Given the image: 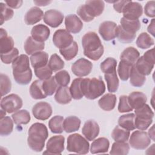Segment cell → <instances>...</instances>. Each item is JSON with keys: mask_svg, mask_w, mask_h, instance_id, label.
I'll return each instance as SVG.
<instances>
[{"mask_svg": "<svg viewBox=\"0 0 155 155\" xmlns=\"http://www.w3.org/2000/svg\"><path fill=\"white\" fill-rule=\"evenodd\" d=\"M82 45L84 55L93 61L99 60L104 54V46L95 32L85 33L82 38Z\"/></svg>", "mask_w": 155, "mask_h": 155, "instance_id": "obj_1", "label": "cell"}, {"mask_svg": "<svg viewBox=\"0 0 155 155\" xmlns=\"http://www.w3.org/2000/svg\"><path fill=\"white\" fill-rule=\"evenodd\" d=\"M57 84L60 86H67L70 82V76L66 70H61L54 75Z\"/></svg>", "mask_w": 155, "mask_h": 155, "instance_id": "obj_52", "label": "cell"}, {"mask_svg": "<svg viewBox=\"0 0 155 155\" xmlns=\"http://www.w3.org/2000/svg\"><path fill=\"white\" fill-rule=\"evenodd\" d=\"M81 120L76 116H68L64 120V130L66 133H70L78 131L81 126Z\"/></svg>", "mask_w": 155, "mask_h": 155, "instance_id": "obj_31", "label": "cell"}, {"mask_svg": "<svg viewBox=\"0 0 155 155\" xmlns=\"http://www.w3.org/2000/svg\"><path fill=\"white\" fill-rule=\"evenodd\" d=\"M19 56V50L14 48L10 51L7 53H1V59L5 64L13 63V61Z\"/></svg>", "mask_w": 155, "mask_h": 155, "instance_id": "obj_53", "label": "cell"}, {"mask_svg": "<svg viewBox=\"0 0 155 155\" xmlns=\"http://www.w3.org/2000/svg\"><path fill=\"white\" fill-rule=\"evenodd\" d=\"M120 27L126 31L136 34L140 28V22L139 19L131 20L122 17L120 21Z\"/></svg>", "mask_w": 155, "mask_h": 155, "instance_id": "obj_28", "label": "cell"}, {"mask_svg": "<svg viewBox=\"0 0 155 155\" xmlns=\"http://www.w3.org/2000/svg\"><path fill=\"white\" fill-rule=\"evenodd\" d=\"M136 36V34L128 33L125 31L120 25H117L116 29V37L118 41L121 43H130L134 40Z\"/></svg>", "mask_w": 155, "mask_h": 155, "instance_id": "obj_43", "label": "cell"}, {"mask_svg": "<svg viewBox=\"0 0 155 155\" xmlns=\"http://www.w3.org/2000/svg\"><path fill=\"white\" fill-rule=\"evenodd\" d=\"M128 101L130 105L133 109H137L146 104L147 101V96L140 91H133L128 96Z\"/></svg>", "mask_w": 155, "mask_h": 155, "instance_id": "obj_20", "label": "cell"}, {"mask_svg": "<svg viewBox=\"0 0 155 155\" xmlns=\"http://www.w3.org/2000/svg\"><path fill=\"white\" fill-rule=\"evenodd\" d=\"M48 136L47 128L44 124L34 123L28 131L27 143L28 147L34 151H41L44 149Z\"/></svg>", "mask_w": 155, "mask_h": 155, "instance_id": "obj_2", "label": "cell"}, {"mask_svg": "<svg viewBox=\"0 0 155 155\" xmlns=\"http://www.w3.org/2000/svg\"><path fill=\"white\" fill-rule=\"evenodd\" d=\"M81 86L84 96L90 100L96 99L102 96L105 91L104 81L97 78L82 79Z\"/></svg>", "mask_w": 155, "mask_h": 155, "instance_id": "obj_4", "label": "cell"}, {"mask_svg": "<svg viewBox=\"0 0 155 155\" xmlns=\"http://www.w3.org/2000/svg\"><path fill=\"white\" fill-rule=\"evenodd\" d=\"M151 143V139L148 133L142 130L133 132L129 139L130 145L136 150H145Z\"/></svg>", "mask_w": 155, "mask_h": 155, "instance_id": "obj_7", "label": "cell"}, {"mask_svg": "<svg viewBox=\"0 0 155 155\" xmlns=\"http://www.w3.org/2000/svg\"><path fill=\"white\" fill-rule=\"evenodd\" d=\"M45 47L44 42H39L34 40L31 36H28L24 45V48L25 53L28 54H33L36 52L41 51Z\"/></svg>", "mask_w": 155, "mask_h": 155, "instance_id": "obj_23", "label": "cell"}, {"mask_svg": "<svg viewBox=\"0 0 155 155\" xmlns=\"http://www.w3.org/2000/svg\"><path fill=\"white\" fill-rule=\"evenodd\" d=\"M50 34L49 28L44 24H38L35 25L31 31L32 38L39 42H44L47 41Z\"/></svg>", "mask_w": 155, "mask_h": 155, "instance_id": "obj_18", "label": "cell"}, {"mask_svg": "<svg viewBox=\"0 0 155 155\" xmlns=\"http://www.w3.org/2000/svg\"><path fill=\"white\" fill-rule=\"evenodd\" d=\"M123 17L131 20L138 19L143 13L142 6L137 2L128 1L122 11Z\"/></svg>", "mask_w": 155, "mask_h": 155, "instance_id": "obj_10", "label": "cell"}, {"mask_svg": "<svg viewBox=\"0 0 155 155\" xmlns=\"http://www.w3.org/2000/svg\"><path fill=\"white\" fill-rule=\"evenodd\" d=\"M32 114L33 116L38 120H47L52 114L51 106L46 102H38L32 108Z\"/></svg>", "mask_w": 155, "mask_h": 155, "instance_id": "obj_13", "label": "cell"}, {"mask_svg": "<svg viewBox=\"0 0 155 155\" xmlns=\"http://www.w3.org/2000/svg\"><path fill=\"white\" fill-rule=\"evenodd\" d=\"M104 78L107 82L108 91L110 93L116 92L119 85V81L117 76L116 71L111 73L105 74Z\"/></svg>", "mask_w": 155, "mask_h": 155, "instance_id": "obj_35", "label": "cell"}, {"mask_svg": "<svg viewBox=\"0 0 155 155\" xmlns=\"http://www.w3.org/2000/svg\"><path fill=\"white\" fill-rule=\"evenodd\" d=\"M130 150V145L127 142H115L113 143L111 150L110 152L111 154H127Z\"/></svg>", "mask_w": 155, "mask_h": 155, "instance_id": "obj_45", "label": "cell"}, {"mask_svg": "<svg viewBox=\"0 0 155 155\" xmlns=\"http://www.w3.org/2000/svg\"><path fill=\"white\" fill-rule=\"evenodd\" d=\"M5 114H6V111H5L4 110L1 109V119H2L4 117H5Z\"/></svg>", "mask_w": 155, "mask_h": 155, "instance_id": "obj_63", "label": "cell"}, {"mask_svg": "<svg viewBox=\"0 0 155 155\" xmlns=\"http://www.w3.org/2000/svg\"><path fill=\"white\" fill-rule=\"evenodd\" d=\"M42 81L39 79L33 81L30 87V94L31 97L34 99H42L47 97L44 93L42 87Z\"/></svg>", "mask_w": 155, "mask_h": 155, "instance_id": "obj_30", "label": "cell"}, {"mask_svg": "<svg viewBox=\"0 0 155 155\" xmlns=\"http://www.w3.org/2000/svg\"><path fill=\"white\" fill-rule=\"evenodd\" d=\"M100 131L98 124L94 120H88L84 124L82 133L85 137L90 141L93 140L99 134Z\"/></svg>", "mask_w": 155, "mask_h": 155, "instance_id": "obj_16", "label": "cell"}, {"mask_svg": "<svg viewBox=\"0 0 155 155\" xmlns=\"http://www.w3.org/2000/svg\"><path fill=\"white\" fill-rule=\"evenodd\" d=\"M132 67V65L127 63L125 61H120L117 68V73L120 79L122 81H125L128 79Z\"/></svg>", "mask_w": 155, "mask_h": 155, "instance_id": "obj_44", "label": "cell"}, {"mask_svg": "<svg viewBox=\"0 0 155 155\" xmlns=\"http://www.w3.org/2000/svg\"><path fill=\"white\" fill-rule=\"evenodd\" d=\"M44 16L42 10L38 7H31L26 13L24 21L27 25H34L39 22Z\"/></svg>", "mask_w": 155, "mask_h": 155, "instance_id": "obj_21", "label": "cell"}, {"mask_svg": "<svg viewBox=\"0 0 155 155\" xmlns=\"http://www.w3.org/2000/svg\"><path fill=\"white\" fill-rule=\"evenodd\" d=\"M48 65L53 71H57L64 67V61L56 53L52 54L48 62Z\"/></svg>", "mask_w": 155, "mask_h": 155, "instance_id": "obj_48", "label": "cell"}, {"mask_svg": "<svg viewBox=\"0 0 155 155\" xmlns=\"http://www.w3.org/2000/svg\"><path fill=\"white\" fill-rule=\"evenodd\" d=\"M93 68V64L85 58H80L71 65V71L78 77H84L88 75Z\"/></svg>", "mask_w": 155, "mask_h": 155, "instance_id": "obj_11", "label": "cell"}, {"mask_svg": "<svg viewBox=\"0 0 155 155\" xmlns=\"http://www.w3.org/2000/svg\"><path fill=\"white\" fill-rule=\"evenodd\" d=\"M116 96L112 93H107L104 95L98 101L99 107L105 111L113 110L116 104Z\"/></svg>", "mask_w": 155, "mask_h": 155, "instance_id": "obj_26", "label": "cell"}, {"mask_svg": "<svg viewBox=\"0 0 155 155\" xmlns=\"http://www.w3.org/2000/svg\"><path fill=\"white\" fill-rule=\"evenodd\" d=\"M0 84H1V95L3 96L8 94L12 89V82L8 76L3 73L0 75Z\"/></svg>", "mask_w": 155, "mask_h": 155, "instance_id": "obj_49", "label": "cell"}, {"mask_svg": "<svg viewBox=\"0 0 155 155\" xmlns=\"http://www.w3.org/2000/svg\"><path fill=\"white\" fill-rule=\"evenodd\" d=\"M13 129V122L8 116H5L1 119L0 134L2 136H7L10 134Z\"/></svg>", "mask_w": 155, "mask_h": 155, "instance_id": "obj_41", "label": "cell"}, {"mask_svg": "<svg viewBox=\"0 0 155 155\" xmlns=\"http://www.w3.org/2000/svg\"><path fill=\"white\" fill-rule=\"evenodd\" d=\"M30 62L34 68H40L48 65V54L45 51H38L31 54Z\"/></svg>", "mask_w": 155, "mask_h": 155, "instance_id": "obj_27", "label": "cell"}, {"mask_svg": "<svg viewBox=\"0 0 155 155\" xmlns=\"http://www.w3.org/2000/svg\"><path fill=\"white\" fill-rule=\"evenodd\" d=\"M73 36L66 30L59 29L53 36V42L58 48H64L69 46L73 42Z\"/></svg>", "mask_w": 155, "mask_h": 155, "instance_id": "obj_9", "label": "cell"}, {"mask_svg": "<svg viewBox=\"0 0 155 155\" xmlns=\"http://www.w3.org/2000/svg\"><path fill=\"white\" fill-rule=\"evenodd\" d=\"M133 108L128 103V96L126 95H122L119 97V102L118 105V111L120 113H126L131 111Z\"/></svg>", "mask_w": 155, "mask_h": 155, "instance_id": "obj_54", "label": "cell"}, {"mask_svg": "<svg viewBox=\"0 0 155 155\" xmlns=\"http://www.w3.org/2000/svg\"><path fill=\"white\" fill-rule=\"evenodd\" d=\"M135 114L136 117L147 120L153 119L154 116V114L150 107L146 104L140 108L136 109Z\"/></svg>", "mask_w": 155, "mask_h": 155, "instance_id": "obj_46", "label": "cell"}, {"mask_svg": "<svg viewBox=\"0 0 155 155\" xmlns=\"http://www.w3.org/2000/svg\"><path fill=\"white\" fill-rule=\"evenodd\" d=\"M65 25L67 31L75 34L82 29L83 23L76 15H69L65 17Z\"/></svg>", "mask_w": 155, "mask_h": 155, "instance_id": "obj_17", "label": "cell"}, {"mask_svg": "<svg viewBox=\"0 0 155 155\" xmlns=\"http://www.w3.org/2000/svg\"><path fill=\"white\" fill-rule=\"evenodd\" d=\"M82 80V78H81L74 79L70 85V94L71 95L72 98H73L75 100H79L82 99L84 96L81 86Z\"/></svg>", "mask_w": 155, "mask_h": 155, "instance_id": "obj_40", "label": "cell"}, {"mask_svg": "<svg viewBox=\"0 0 155 155\" xmlns=\"http://www.w3.org/2000/svg\"><path fill=\"white\" fill-rule=\"evenodd\" d=\"M22 100L16 94H10L1 101V108L8 113H15L22 107Z\"/></svg>", "mask_w": 155, "mask_h": 155, "instance_id": "obj_8", "label": "cell"}, {"mask_svg": "<svg viewBox=\"0 0 155 155\" xmlns=\"http://www.w3.org/2000/svg\"><path fill=\"white\" fill-rule=\"evenodd\" d=\"M130 82L131 85L136 87H140L143 85L146 81L145 76L140 74L136 68L135 65H133L130 74Z\"/></svg>", "mask_w": 155, "mask_h": 155, "instance_id": "obj_32", "label": "cell"}, {"mask_svg": "<svg viewBox=\"0 0 155 155\" xmlns=\"http://www.w3.org/2000/svg\"><path fill=\"white\" fill-rule=\"evenodd\" d=\"M105 4L103 1H87L85 4L79 6L77 14L85 22H88L104 12Z\"/></svg>", "mask_w": 155, "mask_h": 155, "instance_id": "obj_5", "label": "cell"}, {"mask_svg": "<svg viewBox=\"0 0 155 155\" xmlns=\"http://www.w3.org/2000/svg\"><path fill=\"white\" fill-rule=\"evenodd\" d=\"M64 117L61 116H55L48 122V127L50 131L54 134H59L63 132Z\"/></svg>", "mask_w": 155, "mask_h": 155, "instance_id": "obj_34", "label": "cell"}, {"mask_svg": "<svg viewBox=\"0 0 155 155\" xmlns=\"http://www.w3.org/2000/svg\"><path fill=\"white\" fill-rule=\"evenodd\" d=\"M35 74L41 81H44L52 76L53 71L50 68L48 65L37 68H34Z\"/></svg>", "mask_w": 155, "mask_h": 155, "instance_id": "obj_50", "label": "cell"}, {"mask_svg": "<svg viewBox=\"0 0 155 155\" xmlns=\"http://www.w3.org/2000/svg\"><path fill=\"white\" fill-rule=\"evenodd\" d=\"M71 99L70 88L67 86H59L58 88L54 95V99L58 104L63 105L69 104Z\"/></svg>", "mask_w": 155, "mask_h": 155, "instance_id": "obj_25", "label": "cell"}, {"mask_svg": "<svg viewBox=\"0 0 155 155\" xmlns=\"http://www.w3.org/2000/svg\"><path fill=\"white\" fill-rule=\"evenodd\" d=\"M154 48L148 50L145 53H144L143 57L145 59H146L149 62L154 64Z\"/></svg>", "mask_w": 155, "mask_h": 155, "instance_id": "obj_58", "label": "cell"}, {"mask_svg": "<svg viewBox=\"0 0 155 155\" xmlns=\"http://www.w3.org/2000/svg\"><path fill=\"white\" fill-rule=\"evenodd\" d=\"M154 44V39L145 32L140 33L137 38L136 45L142 49H147L150 48Z\"/></svg>", "mask_w": 155, "mask_h": 155, "instance_id": "obj_39", "label": "cell"}, {"mask_svg": "<svg viewBox=\"0 0 155 155\" xmlns=\"http://www.w3.org/2000/svg\"><path fill=\"white\" fill-rule=\"evenodd\" d=\"M135 114L129 113L121 116L118 119V124L120 127L128 131L134 130L136 127L134 125Z\"/></svg>", "mask_w": 155, "mask_h": 155, "instance_id": "obj_33", "label": "cell"}, {"mask_svg": "<svg viewBox=\"0 0 155 155\" xmlns=\"http://www.w3.org/2000/svg\"><path fill=\"white\" fill-rule=\"evenodd\" d=\"M116 66L117 61L113 58H108L101 62L100 68L104 74H107L116 71Z\"/></svg>", "mask_w": 155, "mask_h": 155, "instance_id": "obj_47", "label": "cell"}, {"mask_svg": "<svg viewBox=\"0 0 155 155\" xmlns=\"http://www.w3.org/2000/svg\"><path fill=\"white\" fill-rule=\"evenodd\" d=\"M130 136V131L125 130L120 126H116L111 133V137L115 142H127Z\"/></svg>", "mask_w": 155, "mask_h": 155, "instance_id": "obj_37", "label": "cell"}, {"mask_svg": "<svg viewBox=\"0 0 155 155\" xmlns=\"http://www.w3.org/2000/svg\"><path fill=\"white\" fill-rule=\"evenodd\" d=\"M65 137L62 135L54 136L50 137L46 145L47 150L44 153L61 154L64 150Z\"/></svg>", "mask_w": 155, "mask_h": 155, "instance_id": "obj_12", "label": "cell"}, {"mask_svg": "<svg viewBox=\"0 0 155 155\" xmlns=\"http://www.w3.org/2000/svg\"><path fill=\"white\" fill-rule=\"evenodd\" d=\"M13 76L15 81L20 85H27L32 79L29 58L26 54L19 55L12 63Z\"/></svg>", "mask_w": 155, "mask_h": 155, "instance_id": "obj_3", "label": "cell"}, {"mask_svg": "<svg viewBox=\"0 0 155 155\" xmlns=\"http://www.w3.org/2000/svg\"><path fill=\"white\" fill-rule=\"evenodd\" d=\"M128 1H114L113 7L118 13H122L124 8Z\"/></svg>", "mask_w": 155, "mask_h": 155, "instance_id": "obj_57", "label": "cell"}, {"mask_svg": "<svg viewBox=\"0 0 155 155\" xmlns=\"http://www.w3.org/2000/svg\"><path fill=\"white\" fill-rule=\"evenodd\" d=\"M148 31L154 36V19H153L147 28Z\"/></svg>", "mask_w": 155, "mask_h": 155, "instance_id": "obj_60", "label": "cell"}, {"mask_svg": "<svg viewBox=\"0 0 155 155\" xmlns=\"http://www.w3.org/2000/svg\"><path fill=\"white\" fill-rule=\"evenodd\" d=\"M33 2L36 5L38 6H46L51 2L50 1H34Z\"/></svg>", "mask_w": 155, "mask_h": 155, "instance_id": "obj_61", "label": "cell"}, {"mask_svg": "<svg viewBox=\"0 0 155 155\" xmlns=\"http://www.w3.org/2000/svg\"><path fill=\"white\" fill-rule=\"evenodd\" d=\"M148 134L151 139H152L153 141H154V125L152 126L151 128L148 131Z\"/></svg>", "mask_w": 155, "mask_h": 155, "instance_id": "obj_62", "label": "cell"}, {"mask_svg": "<svg viewBox=\"0 0 155 155\" xmlns=\"http://www.w3.org/2000/svg\"><path fill=\"white\" fill-rule=\"evenodd\" d=\"M110 147V142L105 137H99L94 140L90 148V152L92 154L104 153L108 151Z\"/></svg>", "mask_w": 155, "mask_h": 155, "instance_id": "obj_22", "label": "cell"}, {"mask_svg": "<svg viewBox=\"0 0 155 155\" xmlns=\"http://www.w3.org/2000/svg\"><path fill=\"white\" fill-rule=\"evenodd\" d=\"M14 48V41L11 36L7 35L5 30L0 28V52L7 53Z\"/></svg>", "mask_w": 155, "mask_h": 155, "instance_id": "obj_19", "label": "cell"}, {"mask_svg": "<svg viewBox=\"0 0 155 155\" xmlns=\"http://www.w3.org/2000/svg\"><path fill=\"white\" fill-rule=\"evenodd\" d=\"M90 144L86 138L79 134H70L67 138V150L69 152L85 154L89 151Z\"/></svg>", "mask_w": 155, "mask_h": 155, "instance_id": "obj_6", "label": "cell"}, {"mask_svg": "<svg viewBox=\"0 0 155 155\" xmlns=\"http://www.w3.org/2000/svg\"><path fill=\"white\" fill-rule=\"evenodd\" d=\"M154 4L155 2L154 1H151L147 2L144 7V12L145 14L150 18H154L155 16L154 13Z\"/></svg>", "mask_w": 155, "mask_h": 155, "instance_id": "obj_56", "label": "cell"}, {"mask_svg": "<svg viewBox=\"0 0 155 155\" xmlns=\"http://www.w3.org/2000/svg\"><path fill=\"white\" fill-rule=\"evenodd\" d=\"M1 25H2L5 21L12 19L14 15L13 10L7 4L1 2Z\"/></svg>", "mask_w": 155, "mask_h": 155, "instance_id": "obj_51", "label": "cell"}, {"mask_svg": "<svg viewBox=\"0 0 155 155\" xmlns=\"http://www.w3.org/2000/svg\"><path fill=\"white\" fill-rule=\"evenodd\" d=\"M58 84L55 80L54 76H51L48 79L42 81V89L47 96L53 94L58 89Z\"/></svg>", "mask_w": 155, "mask_h": 155, "instance_id": "obj_42", "label": "cell"}, {"mask_svg": "<svg viewBox=\"0 0 155 155\" xmlns=\"http://www.w3.org/2000/svg\"><path fill=\"white\" fill-rule=\"evenodd\" d=\"M64 18L63 13L54 9L46 11L43 16L44 22L52 28L59 27L63 22Z\"/></svg>", "mask_w": 155, "mask_h": 155, "instance_id": "obj_15", "label": "cell"}, {"mask_svg": "<svg viewBox=\"0 0 155 155\" xmlns=\"http://www.w3.org/2000/svg\"><path fill=\"white\" fill-rule=\"evenodd\" d=\"M137 70L144 76L149 75L152 71L154 64H153L144 59L143 56L139 57L134 64Z\"/></svg>", "mask_w": 155, "mask_h": 155, "instance_id": "obj_29", "label": "cell"}, {"mask_svg": "<svg viewBox=\"0 0 155 155\" xmlns=\"http://www.w3.org/2000/svg\"><path fill=\"white\" fill-rule=\"evenodd\" d=\"M59 52L65 60L71 61L78 54V45L77 42L73 41L71 44L67 47L59 49Z\"/></svg>", "mask_w": 155, "mask_h": 155, "instance_id": "obj_38", "label": "cell"}, {"mask_svg": "<svg viewBox=\"0 0 155 155\" xmlns=\"http://www.w3.org/2000/svg\"><path fill=\"white\" fill-rule=\"evenodd\" d=\"M117 27V24L113 21H104L99 25V33L104 41H109L116 37Z\"/></svg>", "mask_w": 155, "mask_h": 155, "instance_id": "obj_14", "label": "cell"}, {"mask_svg": "<svg viewBox=\"0 0 155 155\" xmlns=\"http://www.w3.org/2000/svg\"><path fill=\"white\" fill-rule=\"evenodd\" d=\"M13 122L16 125H26L30 121L31 117L29 112L26 110L17 111L12 116Z\"/></svg>", "mask_w": 155, "mask_h": 155, "instance_id": "obj_36", "label": "cell"}, {"mask_svg": "<svg viewBox=\"0 0 155 155\" xmlns=\"http://www.w3.org/2000/svg\"><path fill=\"white\" fill-rule=\"evenodd\" d=\"M153 119H143L136 117L134 118V125L136 128L139 130H146L152 124Z\"/></svg>", "mask_w": 155, "mask_h": 155, "instance_id": "obj_55", "label": "cell"}, {"mask_svg": "<svg viewBox=\"0 0 155 155\" xmlns=\"http://www.w3.org/2000/svg\"><path fill=\"white\" fill-rule=\"evenodd\" d=\"M140 56L139 51L133 47L126 48L120 56V61H124L127 63L134 65Z\"/></svg>", "mask_w": 155, "mask_h": 155, "instance_id": "obj_24", "label": "cell"}, {"mask_svg": "<svg viewBox=\"0 0 155 155\" xmlns=\"http://www.w3.org/2000/svg\"><path fill=\"white\" fill-rule=\"evenodd\" d=\"M23 1L21 0H9V1H5V3L9 7L13 8H19L22 4Z\"/></svg>", "mask_w": 155, "mask_h": 155, "instance_id": "obj_59", "label": "cell"}]
</instances>
